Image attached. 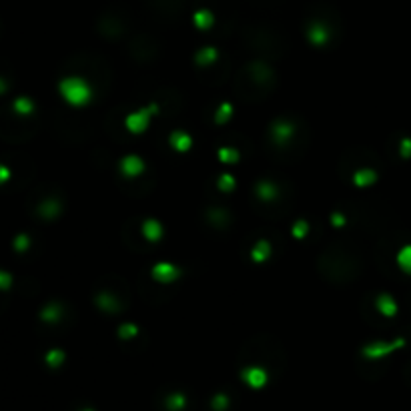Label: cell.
I'll return each instance as SVG.
<instances>
[{
    "label": "cell",
    "instance_id": "10",
    "mask_svg": "<svg viewBox=\"0 0 411 411\" xmlns=\"http://www.w3.org/2000/svg\"><path fill=\"white\" fill-rule=\"evenodd\" d=\"M255 191H257L259 199H263V201H273V199L277 197V193H279L277 185L271 183V181H261Z\"/></svg>",
    "mask_w": 411,
    "mask_h": 411
},
{
    "label": "cell",
    "instance_id": "3",
    "mask_svg": "<svg viewBox=\"0 0 411 411\" xmlns=\"http://www.w3.org/2000/svg\"><path fill=\"white\" fill-rule=\"evenodd\" d=\"M179 275H181V269L175 267L173 263H167V261H160L153 267V279L158 283H165V285L177 281Z\"/></svg>",
    "mask_w": 411,
    "mask_h": 411
},
{
    "label": "cell",
    "instance_id": "25",
    "mask_svg": "<svg viewBox=\"0 0 411 411\" xmlns=\"http://www.w3.org/2000/svg\"><path fill=\"white\" fill-rule=\"evenodd\" d=\"M56 317H58V309L56 307H51L49 311H45V319L52 321V319H56Z\"/></svg>",
    "mask_w": 411,
    "mask_h": 411
},
{
    "label": "cell",
    "instance_id": "16",
    "mask_svg": "<svg viewBox=\"0 0 411 411\" xmlns=\"http://www.w3.org/2000/svg\"><path fill=\"white\" fill-rule=\"evenodd\" d=\"M397 265L403 273H411V245H405L399 253H397Z\"/></svg>",
    "mask_w": 411,
    "mask_h": 411
},
{
    "label": "cell",
    "instance_id": "27",
    "mask_svg": "<svg viewBox=\"0 0 411 411\" xmlns=\"http://www.w3.org/2000/svg\"><path fill=\"white\" fill-rule=\"evenodd\" d=\"M4 177H8V171H6V169H0V179H4Z\"/></svg>",
    "mask_w": 411,
    "mask_h": 411
},
{
    "label": "cell",
    "instance_id": "7",
    "mask_svg": "<svg viewBox=\"0 0 411 411\" xmlns=\"http://www.w3.org/2000/svg\"><path fill=\"white\" fill-rule=\"evenodd\" d=\"M377 311L383 315V317H393L397 313V303L391 295H379L377 297Z\"/></svg>",
    "mask_w": 411,
    "mask_h": 411
},
{
    "label": "cell",
    "instance_id": "22",
    "mask_svg": "<svg viewBox=\"0 0 411 411\" xmlns=\"http://www.w3.org/2000/svg\"><path fill=\"white\" fill-rule=\"evenodd\" d=\"M137 331H139V329H137L135 325H131V323H129V325H122V327H120V337H133V335H137Z\"/></svg>",
    "mask_w": 411,
    "mask_h": 411
},
{
    "label": "cell",
    "instance_id": "19",
    "mask_svg": "<svg viewBox=\"0 0 411 411\" xmlns=\"http://www.w3.org/2000/svg\"><path fill=\"white\" fill-rule=\"evenodd\" d=\"M219 158H221L223 162H237V160H239V151L225 147V149L219 151Z\"/></svg>",
    "mask_w": 411,
    "mask_h": 411
},
{
    "label": "cell",
    "instance_id": "11",
    "mask_svg": "<svg viewBox=\"0 0 411 411\" xmlns=\"http://www.w3.org/2000/svg\"><path fill=\"white\" fill-rule=\"evenodd\" d=\"M243 377H245V381H247L249 385H253V387H261V385L265 383V379H267L265 371H263V369H259V367H251V369H247V371L243 373Z\"/></svg>",
    "mask_w": 411,
    "mask_h": 411
},
{
    "label": "cell",
    "instance_id": "15",
    "mask_svg": "<svg viewBox=\"0 0 411 411\" xmlns=\"http://www.w3.org/2000/svg\"><path fill=\"white\" fill-rule=\"evenodd\" d=\"M217 49H213V47H207V49H203V51L197 52V56H195V60H197V64H201V66H205V64H213L215 60H217Z\"/></svg>",
    "mask_w": 411,
    "mask_h": 411
},
{
    "label": "cell",
    "instance_id": "2",
    "mask_svg": "<svg viewBox=\"0 0 411 411\" xmlns=\"http://www.w3.org/2000/svg\"><path fill=\"white\" fill-rule=\"evenodd\" d=\"M156 112H158V108H156L154 104L145 106V108H139V110L131 112V114L125 118V127H127L133 135H141V133H145V131L149 129V125H151V120H153V116Z\"/></svg>",
    "mask_w": 411,
    "mask_h": 411
},
{
    "label": "cell",
    "instance_id": "17",
    "mask_svg": "<svg viewBox=\"0 0 411 411\" xmlns=\"http://www.w3.org/2000/svg\"><path fill=\"white\" fill-rule=\"evenodd\" d=\"M219 189L225 191V193H231V191L235 189V177L229 175V173H223V175L219 177Z\"/></svg>",
    "mask_w": 411,
    "mask_h": 411
},
{
    "label": "cell",
    "instance_id": "23",
    "mask_svg": "<svg viewBox=\"0 0 411 411\" xmlns=\"http://www.w3.org/2000/svg\"><path fill=\"white\" fill-rule=\"evenodd\" d=\"M16 108L20 112H30L32 110V103H28L26 99H20V101H16Z\"/></svg>",
    "mask_w": 411,
    "mask_h": 411
},
{
    "label": "cell",
    "instance_id": "6",
    "mask_svg": "<svg viewBox=\"0 0 411 411\" xmlns=\"http://www.w3.org/2000/svg\"><path fill=\"white\" fill-rule=\"evenodd\" d=\"M143 235H145V239L151 241V243L160 241V239H162V225H160L156 219H147V221L143 223Z\"/></svg>",
    "mask_w": 411,
    "mask_h": 411
},
{
    "label": "cell",
    "instance_id": "13",
    "mask_svg": "<svg viewBox=\"0 0 411 411\" xmlns=\"http://www.w3.org/2000/svg\"><path fill=\"white\" fill-rule=\"evenodd\" d=\"M273 135H275V141H277V143L289 141L291 135H293V125H291V122H277V125L273 127Z\"/></svg>",
    "mask_w": 411,
    "mask_h": 411
},
{
    "label": "cell",
    "instance_id": "12",
    "mask_svg": "<svg viewBox=\"0 0 411 411\" xmlns=\"http://www.w3.org/2000/svg\"><path fill=\"white\" fill-rule=\"evenodd\" d=\"M309 38H311V43H313V45L321 47V45H325V43H327L329 32H327V28H325L323 24H315V26H311V28H309Z\"/></svg>",
    "mask_w": 411,
    "mask_h": 411
},
{
    "label": "cell",
    "instance_id": "18",
    "mask_svg": "<svg viewBox=\"0 0 411 411\" xmlns=\"http://www.w3.org/2000/svg\"><path fill=\"white\" fill-rule=\"evenodd\" d=\"M195 24H197L201 30L211 28V24H213V16H211L209 12H205V10H201V12L195 14Z\"/></svg>",
    "mask_w": 411,
    "mask_h": 411
},
{
    "label": "cell",
    "instance_id": "4",
    "mask_svg": "<svg viewBox=\"0 0 411 411\" xmlns=\"http://www.w3.org/2000/svg\"><path fill=\"white\" fill-rule=\"evenodd\" d=\"M143 171H145V162H143L141 156H137V154L122 156V160H120V173L127 179H135V177L143 175Z\"/></svg>",
    "mask_w": 411,
    "mask_h": 411
},
{
    "label": "cell",
    "instance_id": "20",
    "mask_svg": "<svg viewBox=\"0 0 411 411\" xmlns=\"http://www.w3.org/2000/svg\"><path fill=\"white\" fill-rule=\"evenodd\" d=\"M231 112H233V108H231V104H221V106H219V112H217V122H219V125H221V122H223V125H225V122H227V120H229V116H231Z\"/></svg>",
    "mask_w": 411,
    "mask_h": 411
},
{
    "label": "cell",
    "instance_id": "21",
    "mask_svg": "<svg viewBox=\"0 0 411 411\" xmlns=\"http://www.w3.org/2000/svg\"><path fill=\"white\" fill-rule=\"evenodd\" d=\"M309 227L305 221H297L295 223V227H293V237H297V239H303L305 235H307Z\"/></svg>",
    "mask_w": 411,
    "mask_h": 411
},
{
    "label": "cell",
    "instance_id": "26",
    "mask_svg": "<svg viewBox=\"0 0 411 411\" xmlns=\"http://www.w3.org/2000/svg\"><path fill=\"white\" fill-rule=\"evenodd\" d=\"M345 221H343V217L341 215H333V225H343Z\"/></svg>",
    "mask_w": 411,
    "mask_h": 411
},
{
    "label": "cell",
    "instance_id": "9",
    "mask_svg": "<svg viewBox=\"0 0 411 411\" xmlns=\"http://www.w3.org/2000/svg\"><path fill=\"white\" fill-rule=\"evenodd\" d=\"M97 305L103 309V311H108V313H116L118 309H120V303H118V299L112 295V293H101L99 297H97Z\"/></svg>",
    "mask_w": 411,
    "mask_h": 411
},
{
    "label": "cell",
    "instance_id": "1",
    "mask_svg": "<svg viewBox=\"0 0 411 411\" xmlns=\"http://www.w3.org/2000/svg\"><path fill=\"white\" fill-rule=\"evenodd\" d=\"M60 95L64 97V101L72 106H85L93 101V89L91 85L80 78V76H66L60 80L58 85Z\"/></svg>",
    "mask_w": 411,
    "mask_h": 411
},
{
    "label": "cell",
    "instance_id": "5",
    "mask_svg": "<svg viewBox=\"0 0 411 411\" xmlns=\"http://www.w3.org/2000/svg\"><path fill=\"white\" fill-rule=\"evenodd\" d=\"M171 147L179 153H187L193 147V139L185 131H175V133H171Z\"/></svg>",
    "mask_w": 411,
    "mask_h": 411
},
{
    "label": "cell",
    "instance_id": "24",
    "mask_svg": "<svg viewBox=\"0 0 411 411\" xmlns=\"http://www.w3.org/2000/svg\"><path fill=\"white\" fill-rule=\"evenodd\" d=\"M401 149H403V156L407 158L411 154V139H403L401 141Z\"/></svg>",
    "mask_w": 411,
    "mask_h": 411
},
{
    "label": "cell",
    "instance_id": "14",
    "mask_svg": "<svg viewBox=\"0 0 411 411\" xmlns=\"http://www.w3.org/2000/svg\"><path fill=\"white\" fill-rule=\"evenodd\" d=\"M251 257H253V261H255V263H263V261H267V259L271 257V245H269L267 241H259L257 245L253 247Z\"/></svg>",
    "mask_w": 411,
    "mask_h": 411
},
{
    "label": "cell",
    "instance_id": "8",
    "mask_svg": "<svg viewBox=\"0 0 411 411\" xmlns=\"http://www.w3.org/2000/svg\"><path fill=\"white\" fill-rule=\"evenodd\" d=\"M375 181H377V173H375L373 169H359V171L353 175V183H355L357 187H361V189L373 185Z\"/></svg>",
    "mask_w": 411,
    "mask_h": 411
}]
</instances>
